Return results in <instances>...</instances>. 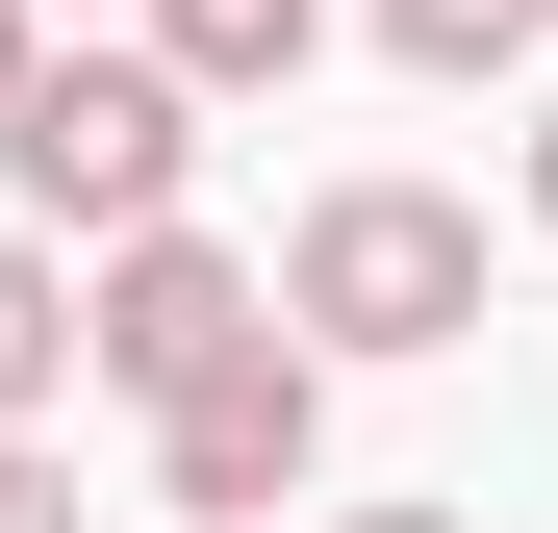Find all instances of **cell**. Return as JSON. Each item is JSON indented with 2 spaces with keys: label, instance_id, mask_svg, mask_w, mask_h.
<instances>
[{
  "label": "cell",
  "instance_id": "cell-7",
  "mask_svg": "<svg viewBox=\"0 0 558 533\" xmlns=\"http://www.w3.org/2000/svg\"><path fill=\"white\" fill-rule=\"evenodd\" d=\"M533 26H558V0H381V51H407V76H508Z\"/></svg>",
  "mask_w": 558,
  "mask_h": 533
},
{
  "label": "cell",
  "instance_id": "cell-1",
  "mask_svg": "<svg viewBox=\"0 0 558 533\" xmlns=\"http://www.w3.org/2000/svg\"><path fill=\"white\" fill-rule=\"evenodd\" d=\"M0 178H26V229H178V178H204V76L178 51H51L26 102H0Z\"/></svg>",
  "mask_w": 558,
  "mask_h": 533
},
{
  "label": "cell",
  "instance_id": "cell-11",
  "mask_svg": "<svg viewBox=\"0 0 558 533\" xmlns=\"http://www.w3.org/2000/svg\"><path fill=\"white\" fill-rule=\"evenodd\" d=\"M355 533H457V508H355Z\"/></svg>",
  "mask_w": 558,
  "mask_h": 533
},
{
  "label": "cell",
  "instance_id": "cell-8",
  "mask_svg": "<svg viewBox=\"0 0 558 533\" xmlns=\"http://www.w3.org/2000/svg\"><path fill=\"white\" fill-rule=\"evenodd\" d=\"M0 533H76V458H51V432H0Z\"/></svg>",
  "mask_w": 558,
  "mask_h": 533
},
{
  "label": "cell",
  "instance_id": "cell-9",
  "mask_svg": "<svg viewBox=\"0 0 558 533\" xmlns=\"http://www.w3.org/2000/svg\"><path fill=\"white\" fill-rule=\"evenodd\" d=\"M26 76H51V0H0V102H26Z\"/></svg>",
  "mask_w": 558,
  "mask_h": 533
},
{
  "label": "cell",
  "instance_id": "cell-3",
  "mask_svg": "<svg viewBox=\"0 0 558 533\" xmlns=\"http://www.w3.org/2000/svg\"><path fill=\"white\" fill-rule=\"evenodd\" d=\"M254 330H279V280H229L204 229H128L102 280H76V381H128V407H204Z\"/></svg>",
  "mask_w": 558,
  "mask_h": 533
},
{
  "label": "cell",
  "instance_id": "cell-5",
  "mask_svg": "<svg viewBox=\"0 0 558 533\" xmlns=\"http://www.w3.org/2000/svg\"><path fill=\"white\" fill-rule=\"evenodd\" d=\"M153 51L204 76V102H279V76L330 51V0H153Z\"/></svg>",
  "mask_w": 558,
  "mask_h": 533
},
{
  "label": "cell",
  "instance_id": "cell-6",
  "mask_svg": "<svg viewBox=\"0 0 558 533\" xmlns=\"http://www.w3.org/2000/svg\"><path fill=\"white\" fill-rule=\"evenodd\" d=\"M76 381V280H51V229H0V432H26Z\"/></svg>",
  "mask_w": 558,
  "mask_h": 533
},
{
  "label": "cell",
  "instance_id": "cell-4",
  "mask_svg": "<svg viewBox=\"0 0 558 533\" xmlns=\"http://www.w3.org/2000/svg\"><path fill=\"white\" fill-rule=\"evenodd\" d=\"M153 483L204 508V533H279V508L330 483V355H305V330H254L204 407H153Z\"/></svg>",
  "mask_w": 558,
  "mask_h": 533
},
{
  "label": "cell",
  "instance_id": "cell-10",
  "mask_svg": "<svg viewBox=\"0 0 558 533\" xmlns=\"http://www.w3.org/2000/svg\"><path fill=\"white\" fill-rule=\"evenodd\" d=\"M533 229H558V102H533Z\"/></svg>",
  "mask_w": 558,
  "mask_h": 533
},
{
  "label": "cell",
  "instance_id": "cell-2",
  "mask_svg": "<svg viewBox=\"0 0 558 533\" xmlns=\"http://www.w3.org/2000/svg\"><path fill=\"white\" fill-rule=\"evenodd\" d=\"M279 330H305V355H457V330H483V204H432V178H330L305 254H279Z\"/></svg>",
  "mask_w": 558,
  "mask_h": 533
}]
</instances>
